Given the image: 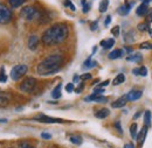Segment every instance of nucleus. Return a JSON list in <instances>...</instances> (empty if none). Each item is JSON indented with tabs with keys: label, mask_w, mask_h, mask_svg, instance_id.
<instances>
[{
	"label": "nucleus",
	"mask_w": 152,
	"mask_h": 148,
	"mask_svg": "<svg viewBox=\"0 0 152 148\" xmlns=\"http://www.w3.org/2000/svg\"><path fill=\"white\" fill-rule=\"evenodd\" d=\"M69 29L64 23H55L42 34V42L46 46L60 44L68 37Z\"/></svg>",
	"instance_id": "nucleus-1"
},
{
	"label": "nucleus",
	"mask_w": 152,
	"mask_h": 148,
	"mask_svg": "<svg viewBox=\"0 0 152 148\" xmlns=\"http://www.w3.org/2000/svg\"><path fill=\"white\" fill-rule=\"evenodd\" d=\"M63 62V57L60 54H53L45 58L37 68V71L41 76H48V75L56 74L61 69Z\"/></svg>",
	"instance_id": "nucleus-2"
},
{
	"label": "nucleus",
	"mask_w": 152,
	"mask_h": 148,
	"mask_svg": "<svg viewBox=\"0 0 152 148\" xmlns=\"http://www.w3.org/2000/svg\"><path fill=\"white\" fill-rule=\"evenodd\" d=\"M21 17L27 21H34L41 19V12L34 6H26L21 11Z\"/></svg>",
	"instance_id": "nucleus-3"
},
{
	"label": "nucleus",
	"mask_w": 152,
	"mask_h": 148,
	"mask_svg": "<svg viewBox=\"0 0 152 148\" xmlns=\"http://www.w3.org/2000/svg\"><path fill=\"white\" fill-rule=\"evenodd\" d=\"M35 86H37V79L33 78V77H27V78H25V79L21 82L19 89L22 92L31 93L34 91Z\"/></svg>",
	"instance_id": "nucleus-4"
},
{
	"label": "nucleus",
	"mask_w": 152,
	"mask_h": 148,
	"mask_svg": "<svg viewBox=\"0 0 152 148\" xmlns=\"http://www.w3.org/2000/svg\"><path fill=\"white\" fill-rule=\"evenodd\" d=\"M13 18V13L12 11L4 4H0V23L1 25H6L10 23Z\"/></svg>",
	"instance_id": "nucleus-5"
},
{
	"label": "nucleus",
	"mask_w": 152,
	"mask_h": 148,
	"mask_svg": "<svg viewBox=\"0 0 152 148\" xmlns=\"http://www.w3.org/2000/svg\"><path fill=\"white\" fill-rule=\"evenodd\" d=\"M28 68L25 64H18L15 67H13V69L11 70V78L13 81H19L22 76H25L27 73Z\"/></svg>",
	"instance_id": "nucleus-6"
},
{
	"label": "nucleus",
	"mask_w": 152,
	"mask_h": 148,
	"mask_svg": "<svg viewBox=\"0 0 152 148\" xmlns=\"http://www.w3.org/2000/svg\"><path fill=\"white\" fill-rule=\"evenodd\" d=\"M34 119L40 121V123H43V124H63V123H66L63 119L48 117V115H45V114H41V115H39Z\"/></svg>",
	"instance_id": "nucleus-7"
},
{
	"label": "nucleus",
	"mask_w": 152,
	"mask_h": 148,
	"mask_svg": "<svg viewBox=\"0 0 152 148\" xmlns=\"http://www.w3.org/2000/svg\"><path fill=\"white\" fill-rule=\"evenodd\" d=\"M128 102H129V100H128L126 94H125V96H123V97L118 98L117 100H115L111 106H113L114 109H121V107H124V106L126 105V103H128Z\"/></svg>",
	"instance_id": "nucleus-8"
},
{
	"label": "nucleus",
	"mask_w": 152,
	"mask_h": 148,
	"mask_svg": "<svg viewBox=\"0 0 152 148\" xmlns=\"http://www.w3.org/2000/svg\"><path fill=\"white\" fill-rule=\"evenodd\" d=\"M146 134H148V126L145 125V126H143L142 127V130L138 132V134H137V141L139 142V145H142L144 141H145V138H146Z\"/></svg>",
	"instance_id": "nucleus-9"
},
{
	"label": "nucleus",
	"mask_w": 152,
	"mask_h": 148,
	"mask_svg": "<svg viewBox=\"0 0 152 148\" xmlns=\"http://www.w3.org/2000/svg\"><path fill=\"white\" fill-rule=\"evenodd\" d=\"M142 94H143V92L140 90H132L129 93H126V98H128L129 102H133V100L139 99L142 97Z\"/></svg>",
	"instance_id": "nucleus-10"
},
{
	"label": "nucleus",
	"mask_w": 152,
	"mask_h": 148,
	"mask_svg": "<svg viewBox=\"0 0 152 148\" xmlns=\"http://www.w3.org/2000/svg\"><path fill=\"white\" fill-rule=\"evenodd\" d=\"M149 12V7H148V4H140L138 7H137V11H136V14L138 17H144Z\"/></svg>",
	"instance_id": "nucleus-11"
},
{
	"label": "nucleus",
	"mask_w": 152,
	"mask_h": 148,
	"mask_svg": "<svg viewBox=\"0 0 152 148\" xmlns=\"http://www.w3.org/2000/svg\"><path fill=\"white\" fill-rule=\"evenodd\" d=\"M38 44H39V37L37 35H32L29 37L28 40V48L31 50H35L38 48Z\"/></svg>",
	"instance_id": "nucleus-12"
},
{
	"label": "nucleus",
	"mask_w": 152,
	"mask_h": 148,
	"mask_svg": "<svg viewBox=\"0 0 152 148\" xmlns=\"http://www.w3.org/2000/svg\"><path fill=\"white\" fill-rule=\"evenodd\" d=\"M130 8H131V5H128V4H126V5H122V6H119V7H118L117 12H118V14H119V15L125 17V15H128V14H129Z\"/></svg>",
	"instance_id": "nucleus-13"
},
{
	"label": "nucleus",
	"mask_w": 152,
	"mask_h": 148,
	"mask_svg": "<svg viewBox=\"0 0 152 148\" xmlns=\"http://www.w3.org/2000/svg\"><path fill=\"white\" fill-rule=\"evenodd\" d=\"M109 114H110V111H109L108 109H101V110H98V111L95 113V117L98 118V119H104V118H107Z\"/></svg>",
	"instance_id": "nucleus-14"
},
{
	"label": "nucleus",
	"mask_w": 152,
	"mask_h": 148,
	"mask_svg": "<svg viewBox=\"0 0 152 148\" xmlns=\"http://www.w3.org/2000/svg\"><path fill=\"white\" fill-rule=\"evenodd\" d=\"M115 44V40L114 38H107L104 41H101V46L104 48V49H110L113 48Z\"/></svg>",
	"instance_id": "nucleus-15"
},
{
	"label": "nucleus",
	"mask_w": 152,
	"mask_h": 148,
	"mask_svg": "<svg viewBox=\"0 0 152 148\" xmlns=\"http://www.w3.org/2000/svg\"><path fill=\"white\" fill-rule=\"evenodd\" d=\"M123 53L124 50L122 49H116V50H113L110 54H109V58L110 59H117V58H121L123 56Z\"/></svg>",
	"instance_id": "nucleus-16"
},
{
	"label": "nucleus",
	"mask_w": 152,
	"mask_h": 148,
	"mask_svg": "<svg viewBox=\"0 0 152 148\" xmlns=\"http://www.w3.org/2000/svg\"><path fill=\"white\" fill-rule=\"evenodd\" d=\"M132 74L136 75V76H143V77H145L148 75V69L145 67H140L138 69H133Z\"/></svg>",
	"instance_id": "nucleus-17"
},
{
	"label": "nucleus",
	"mask_w": 152,
	"mask_h": 148,
	"mask_svg": "<svg viewBox=\"0 0 152 148\" xmlns=\"http://www.w3.org/2000/svg\"><path fill=\"white\" fill-rule=\"evenodd\" d=\"M134 32L133 30H130V32H126L125 34H124V41L126 42V43H132L134 42Z\"/></svg>",
	"instance_id": "nucleus-18"
},
{
	"label": "nucleus",
	"mask_w": 152,
	"mask_h": 148,
	"mask_svg": "<svg viewBox=\"0 0 152 148\" xmlns=\"http://www.w3.org/2000/svg\"><path fill=\"white\" fill-rule=\"evenodd\" d=\"M126 61H130V62H136V63H138V62H140V61H142V55H140L139 53H136V54H133V55H128V57H126Z\"/></svg>",
	"instance_id": "nucleus-19"
},
{
	"label": "nucleus",
	"mask_w": 152,
	"mask_h": 148,
	"mask_svg": "<svg viewBox=\"0 0 152 148\" xmlns=\"http://www.w3.org/2000/svg\"><path fill=\"white\" fill-rule=\"evenodd\" d=\"M61 89H62V84H57L56 88L52 91V97L54 99H58L61 97Z\"/></svg>",
	"instance_id": "nucleus-20"
},
{
	"label": "nucleus",
	"mask_w": 152,
	"mask_h": 148,
	"mask_svg": "<svg viewBox=\"0 0 152 148\" xmlns=\"http://www.w3.org/2000/svg\"><path fill=\"white\" fill-rule=\"evenodd\" d=\"M10 102V97L7 96V93L0 92V106H6Z\"/></svg>",
	"instance_id": "nucleus-21"
},
{
	"label": "nucleus",
	"mask_w": 152,
	"mask_h": 148,
	"mask_svg": "<svg viewBox=\"0 0 152 148\" xmlns=\"http://www.w3.org/2000/svg\"><path fill=\"white\" fill-rule=\"evenodd\" d=\"M97 65V62H95V61H93L91 59V57H89L84 63H83V68L84 69H89V68H94V67H96Z\"/></svg>",
	"instance_id": "nucleus-22"
},
{
	"label": "nucleus",
	"mask_w": 152,
	"mask_h": 148,
	"mask_svg": "<svg viewBox=\"0 0 152 148\" xmlns=\"http://www.w3.org/2000/svg\"><path fill=\"white\" fill-rule=\"evenodd\" d=\"M124 82H125V76L123 74H119L116 76V78L114 79L113 84H114V85H119V84H122V83H124Z\"/></svg>",
	"instance_id": "nucleus-23"
},
{
	"label": "nucleus",
	"mask_w": 152,
	"mask_h": 148,
	"mask_svg": "<svg viewBox=\"0 0 152 148\" xmlns=\"http://www.w3.org/2000/svg\"><path fill=\"white\" fill-rule=\"evenodd\" d=\"M108 6H109V0H102V1H101V4H99V6H98L99 12H101V13L107 12Z\"/></svg>",
	"instance_id": "nucleus-24"
},
{
	"label": "nucleus",
	"mask_w": 152,
	"mask_h": 148,
	"mask_svg": "<svg viewBox=\"0 0 152 148\" xmlns=\"http://www.w3.org/2000/svg\"><path fill=\"white\" fill-rule=\"evenodd\" d=\"M69 140H70V142H72V144H74V145H81V144H82V141H83V140H82V138H81L80 135H72Z\"/></svg>",
	"instance_id": "nucleus-25"
},
{
	"label": "nucleus",
	"mask_w": 152,
	"mask_h": 148,
	"mask_svg": "<svg viewBox=\"0 0 152 148\" xmlns=\"http://www.w3.org/2000/svg\"><path fill=\"white\" fill-rule=\"evenodd\" d=\"M26 0H10V5L13 7V8H18L20 7Z\"/></svg>",
	"instance_id": "nucleus-26"
},
{
	"label": "nucleus",
	"mask_w": 152,
	"mask_h": 148,
	"mask_svg": "<svg viewBox=\"0 0 152 148\" xmlns=\"http://www.w3.org/2000/svg\"><path fill=\"white\" fill-rule=\"evenodd\" d=\"M144 123H145V125L148 127L150 126V124H151V112L150 111L145 112V114H144Z\"/></svg>",
	"instance_id": "nucleus-27"
},
{
	"label": "nucleus",
	"mask_w": 152,
	"mask_h": 148,
	"mask_svg": "<svg viewBox=\"0 0 152 148\" xmlns=\"http://www.w3.org/2000/svg\"><path fill=\"white\" fill-rule=\"evenodd\" d=\"M140 32H145V30H150V26L148 22H144V23H139L138 27H137Z\"/></svg>",
	"instance_id": "nucleus-28"
},
{
	"label": "nucleus",
	"mask_w": 152,
	"mask_h": 148,
	"mask_svg": "<svg viewBox=\"0 0 152 148\" xmlns=\"http://www.w3.org/2000/svg\"><path fill=\"white\" fill-rule=\"evenodd\" d=\"M130 134H131V138L136 139L137 138V124H132L131 127H130Z\"/></svg>",
	"instance_id": "nucleus-29"
},
{
	"label": "nucleus",
	"mask_w": 152,
	"mask_h": 148,
	"mask_svg": "<svg viewBox=\"0 0 152 148\" xmlns=\"http://www.w3.org/2000/svg\"><path fill=\"white\" fill-rule=\"evenodd\" d=\"M7 81V76L5 74V69L1 67L0 68V83H5Z\"/></svg>",
	"instance_id": "nucleus-30"
},
{
	"label": "nucleus",
	"mask_w": 152,
	"mask_h": 148,
	"mask_svg": "<svg viewBox=\"0 0 152 148\" xmlns=\"http://www.w3.org/2000/svg\"><path fill=\"white\" fill-rule=\"evenodd\" d=\"M139 47L140 49H152V42H143Z\"/></svg>",
	"instance_id": "nucleus-31"
},
{
	"label": "nucleus",
	"mask_w": 152,
	"mask_h": 148,
	"mask_svg": "<svg viewBox=\"0 0 152 148\" xmlns=\"http://www.w3.org/2000/svg\"><path fill=\"white\" fill-rule=\"evenodd\" d=\"M95 102L96 103H107V102H108V98H105V97H103L102 94H99L95 99Z\"/></svg>",
	"instance_id": "nucleus-32"
},
{
	"label": "nucleus",
	"mask_w": 152,
	"mask_h": 148,
	"mask_svg": "<svg viewBox=\"0 0 152 148\" xmlns=\"http://www.w3.org/2000/svg\"><path fill=\"white\" fill-rule=\"evenodd\" d=\"M74 90H75V88H74V84H73V83H68V84L66 85V91H67V92L70 93V92H73Z\"/></svg>",
	"instance_id": "nucleus-33"
},
{
	"label": "nucleus",
	"mask_w": 152,
	"mask_h": 148,
	"mask_svg": "<svg viewBox=\"0 0 152 148\" xmlns=\"http://www.w3.org/2000/svg\"><path fill=\"white\" fill-rule=\"evenodd\" d=\"M18 148H35V147H34V146H32L31 144H28V142L23 141V142H21V144H20Z\"/></svg>",
	"instance_id": "nucleus-34"
},
{
	"label": "nucleus",
	"mask_w": 152,
	"mask_h": 148,
	"mask_svg": "<svg viewBox=\"0 0 152 148\" xmlns=\"http://www.w3.org/2000/svg\"><path fill=\"white\" fill-rule=\"evenodd\" d=\"M82 5H83V13H88V12H89L90 6L86 2V0H82Z\"/></svg>",
	"instance_id": "nucleus-35"
},
{
	"label": "nucleus",
	"mask_w": 152,
	"mask_h": 148,
	"mask_svg": "<svg viewBox=\"0 0 152 148\" xmlns=\"http://www.w3.org/2000/svg\"><path fill=\"white\" fill-rule=\"evenodd\" d=\"M119 29H121V28H119V26H116V27H114V28H113L111 33L114 34L115 36H118V35H119Z\"/></svg>",
	"instance_id": "nucleus-36"
},
{
	"label": "nucleus",
	"mask_w": 152,
	"mask_h": 148,
	"mask_svg": "<svg viewBox=\"0 0 152 148\" xmlns=\"http://www.w3.org/2000/svg\"><path fill=\"white\" fill-rule=\"evenodd\" d=\"M80 78H81L82 81H87V79H91V74H89V73H88V74H83V75H82V76H81V77H80Z\"/></svg>",
	"instance_id": "nucleus-37"
},
{
	"label": "nucleus",
	"mask_w": 152,
	"mask_h": 148,
	"mask_svg": "<svg viewBox=\"0 0 152 148\" xmlns=\"http://www.w3.org/2000/svg\"><path fill=\"white\" fill-rule=\"evenodd\" d=\"M115 127L119 131V133H121V134L123 133V130H122V126H121V123H119V121H116V123H115Z\"/></svg>",
	"instance_id": "nucleus-38"
},
{
	"label": "nucleus",
	"mask_w": 152,
	"mask_h": 148,
	"mask_svg": "<svg viewBox=\"0 0 152 148\" xmlns=\"http://www.w3.org/2000/svg\"><path fill=\"white\" fill-rule=\"evenodd\" d=\"M152 22V9H149V12H148V23L150 25Z\"/></svg>",
	"instance_id": "nucleus-39"
},
{
	"label": "nucleus",
	"mask_w": 152,
	"mask_h": 148,
	"mask_svg": "<svg viewBox=\"0 0 152 148\" xmlns=\"http://www.w3.org/2000/svg\"><path fill=\"white\" fill-rule=\"evenodd\" d=\"M109 83H110V81L109 79H107V81H104V82H102V83H99V88H105L107 85H109Z\"/></svg>",
	"instance_id": "nucleus-40"
},
{
	"label": "nucleus",
	"mask_w": 152,
	"mask_h": 148,
	"mask_svg": "<svg viewBox=\"0 0 152 148\" xmlns=\"http://www.w3.org/2000/svg\"><path fill=\"white\" fill-rule=\"evenodd\" d=\"M66 6H69L72 11H75V9H76V8H75V6H74V5H73V4H72V2L69 1V0H67V1H66Z\"/></svg>",
	"instance_id": "nucleus-41"
},
{
	"label": "nucleus",
	"mask_w": 152,
	"mask_h": 148,
	"mask_svg": "<svg viewBox=\"0 0 152 148\" xmlns=\"http://www.w3.org/2000/svg\"><path fill=\"white\" fill-rule=\"evenodd\" d=\"M94 92L98 93V94H102V93L104 92V88H96L95 90H94Z\"/></svg>",
	"instance_id": "nucleus-42"
},
{
	"label": "nucleus",
	"mask_w": 152,
	"mask_h": 148,
	"mask_svg": "<svg viewBox=\"0 0 152 148\" xmlns=\"http://www.w3.org/2000/svg\"><path fill=\"white\" fill-rule=\"evenodd\" d=\"M41 138H43V139H50L52 138V135L49 134V133H41Z\"/></svg>",
	"instance_id": "nucleus-43"
},
{
	"label": "nucleus",
	"mask_w": 152,
	"mask_h": 148,
	"mask_svg": "<svg viewBox=\"0 0 152 148\" xmlns=\"http://www.w3.org/2000/svg\"><path fill=\"white\" fill-rule=\"evenodd\" d=\"M97 25H98V23H97V21H94V22L90 25V28H91V30H96V29H97Z\"/></svg>",
	"instance_id": "nucleus-44"
},
{
	"label": "nucleus",
	"mask_w": 152,
	"mask_h": 148,
	"mask_svg": "<svg viewBox=\"0 0 152 148\" xmlns=\"http://www.w3.org/2000/svg\"><path fill=\"white\" fill-rule=\"evenodd\" d=\"M83 89H84V86H83V84H80V86H78L77 89H75L74 91H75V92H77V93H80V92H81V91H82V90H83Z\"/></svg>",
	"instance_id": "nucleus-45"
},
{
	"label": "nucleus",
	"mask_w": 152,
	"mask_h": 148,
	"mask_svg": "<svg viewBox=\"0 0 152 148\" xmlns=\"http://www.w3.org/2000/svg\"><path fill=\"white\" fill-rule=\"evenodd\" d=\"M110 22H111V17H110V15H108V17H107V19H105L104 25H105V26H109V23H110Z\"/></svg>",
	"instance_id": "nucleus-46"
},
{
	"label": "nucleus",
	"mask_w": 152,
	"mask_h": 148,
	"mask_svg": "<svg viewBox=\"0 0 152 148\" xmlns=\"http://www.w3.org/2000/svg\"><path fill=\"white\" fill-rule=\"evenodd\" d=\"M140 115H142V113H140V112H137V113L133 115V119H137V118H139Z\"/></svg>",
	"instance_id": "nucleus-47"
},
{
	"label": "nucleus",
	"mask_w": 152,
	"mask_h": 148,
	"mask_svg": "<svg viewBox=\"0 0 152 148\" xmlns=\"http://www.w3.org/2000/svg\"><path fill=\"white\" fill-rule=\"evenodd\" d=\"M124 50H125V52H128V53H131V52H132V48H130V47H125V48H124Z\"/></svg>",
	"instance_id": "nucleus-48"
},
{
	"label": "nucleus",
	"mask_w": 152,
	"mask_h": 148,
	"mask_svg": "<svg viewBox=\"0 0 152 148\" xmlns=\"http://www.w3.org/2000/svg\"><path fill=\"white\" fill-rule=\"evenodd\" d=\"M123 148H134V146H133L132 144H128V145H125Z\"/></svg>",
	"instance_id": "nucleus-49"
},
{
	"label": "nucleus",
	"mask_w": 152,
	"mask_h": 148,
	"mask_svg": "<svg viewBox=\"0 0 152 148\" xmlns=\"http://www.w3.org/2000/svg\"><path fill=\"white\" fill-rule=\"evenodd\" d=\"M78 79H80V76L76 75L75 77H74V82H78Z\"/></svg>",
	"instance_id": "nucleus-50"
},
{
	"label": "nucleus",
	"mask_w": 152,
	"mask_h": 148,
	"mask_svg": "<svg viewBox=\"0 0 152 148\" xmlns=\"http://www.w3.org/2000/svg\"><path fill=\"white\" fill-rule=\"evenodd\" d=\"M140 1H142L143 4H149V2H150V1H152V0H140Z\"/></svg>",
	"instance_id": "nucleus-51"
},
{
	"label": "nucleus",
	"mask_w": 152,
	"mask_h": 148,
	"mask_svg": "<svg viewBox=\"0 0 152 148\" xmlns=\"http://www.w3.org/2000/svg\"><path fill=\"white\" fill-rule=\"evenodd\" d=\"M0 123H7V119H0Z\"/></svg>",
	"instance_id": "nucleus-52"
}]
</instances>
